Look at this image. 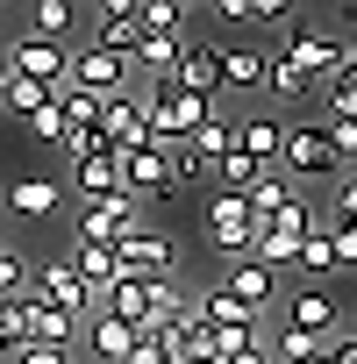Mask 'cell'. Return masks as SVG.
<instances>
[{"label":"cell","mask_w":357,"mask_h":364,"mask_svg":"<svg viewBox=\"0 0 357 364\" xmlns=\"http://www.w3.org/2000/svg\"><path fill=\"white\" fill-rule=\"evenodd\" d=\"M143 100H150V143H193L215 122V100H201L186 86H143Z\"/></svg>","instance_id":"cell-1"},{"label":"cell","mask_w":357,"mask_h":364,"mask_svg":"<svg viewBox=\"0 0 357 364\" xmlns=\"http://www.w3.org/2000/svg\"><path fill=\"white\" fill-rule=\"evenodd\" d=\"M136 229H150V222H143V200H136L129 186H122L114 200H93V208L72 215V243H100V250H122Z\"/></svg>","instance_id":"cell-2"},{"label":"cell","mask_w":357,"mask_h":364,"mask_svg":"<svg viewBox=\"0 0 357 364\" xmlns=\"http://www.w3.org/2000/svg\"><path fill=\"white\" fill-rule=\"evenodd\" d=\"M72 86H79V93H100V100H122V93H136L143 79H136V58H122V50H107V43H79V50H72Z\"/></svg>","instance_id":"cell-3"},{"label":"cell","mask_w":357,"mask_h":364,"mask_svg":"<svg viewBox=\"0 0 357 364\" xmlns=\"http://www.w3.org/2000/svg\"><path fill=\"white\" fill-rule=\"evenodd\" d=\"M0 58H8L15 79H36L50 93L72 86V43H50V36H15V43H0Z\"/></svg>","instance_id":"cell-4"},{"label":"cell","mask_w":357,"mask_h":364,"mask_svg":"<svg viewBox=\"0 0 357 364\" xmlns=\"http://www.w3.org/2000/svg\"><path fill=\"white\" fill-rule=\"evenodd\" d=\"M279 164L293 178H343V157H336L329 122H286V157Z\"/></svg>","instance_id":"cell-5"},{"label":"cell","mask_w":357,"mask_h":364,"mask_svg":"<svg viewBox=\"0 0 357 364\" xmlns=\"http://www.w3.org/2000/svg\"><path fill=\"white\" fill-rule=\"evenodd\" d=\"M201 222H208V243H215L229 264L257 250V215H250V200H243V193H215Z\"/></svg>","instance_id":"cell-6"},{"label":"cell","mask_w":357,"mask_h":364,"mask_svg":"<svg viewBox=\"0 0 357 364\" xmlns=\"http://www.w3.org/2000/svg\"><path fill=\"white\" fill-rule=\"evenodd\" d=\"M143 36H150L143 0H100V8L86 15V43H107V50H122V58H136Z\"/></svg>","instance_id":"cell-7"},{"label":"cell","mask_w":357,"mask_h":364,"mask_svg":"<svg viewBox=\"0 0 357 364\" xmlns=\"http://www.w3.org/2000/svg\"><path fill=\"white\" fill-rule=\"evenodd\" d=\"M307 236H314V215H307V200H293V208H286L272 229H257V250H250V257H257L265 272L300 264V243H307Z\"/></svg>","instance_id":"cell-8"},{"label":"cell","mask_w":357,"mask_h":364,"mask_svg":"<svg viewBox=\"0 0 357 364\" xmlns=\"http://www.w3.org/2000/svg\"><path fill=\"white\" fill-rule=\"evenodd\" d=\"M36 300H50V307H58V314H72V321H93V307H100V300H93V286H86L65 257L36 264Z\"/></svg>","instance_id":"cell-9"},{"label":"cell","mask_w":357,"mask_h":364,"mask_svg":"<svg viewBox=\"0 0 357 364\" xmlns=\"http://www.w3.org/2000/svg\"><path fill=\"white\" fill-rule=\"evenodd\" d=\"M171 157H178V143H143V150H122V186H129L136 200L164 193V186H171Z\"/></svg>","instance_id":"cell-10"},{"label":"cell","mask_w":357,"mask_h":364,"mask_svg":"<svg viewBox=\"0 0 357 364\" xmlns=\"http://www.w3.org/2000/svg\"><path fill=\"white\" fill-rule=\"evenodd\" d=\"M222 286H229V293H236V300H243L257 321H265V314H272V300H279V272H265L257 257H236V264H222Z\"/></svg>","instance_id":"cell-11"},{"label":"cell","mask_w":357,"mask_h":364,"mask_svg":"<svg viewBox=\"0 0 357 364\" xmlns=\"http://www.w3.org/2000/svg\"><path fill=\"white\" fill-rule=\"evenodd\" d=\"M100 129H107L114 150H143V143H150V100H143V86L122 93V100H107V122H100Z\"/></svg>","instance_id":"cell-12"},{"label":"cell","mask_w":357,"mask_h":364,"mask_svg":"<svg viewBox=\"0 0 357 364\" xmlns=\"http://www.w3.org/2000/svg\"><path fill=\"white\" fill-rule=\"evenodd\" d=\"M114 257H122L129 279H171V264H178V257H171V236H157V229H136Z\"/></svg>","instance_id":"cell-13"},{"label":"cell","mask_w":357,"mask_h":364,"mask_svg":"<svg viewBox=\"0 0 357 364\" xmlns=\"http://www.w3.org/2000/svg\"><path fill=\"white\" fill-rule=\"evenodd\" d=\"M286 328H307V336H336V328H343V300H336L329 286H307V293H293V307H286Z\"/></svg>","instance_id":"cell-14"},{"label":"cell","mask_w":357,"mask_h":364,"mask_svg":"<svg viewBox=\"0 0 357 364\" xmlns=\"http://www.w3.org/2000/svg\"><path fill=\"white\" fill-rule=\"evenodd\" d=\"M22 321H29V343H43V350H65V357H72V343H79V321H72V314H58L50 300L22 293Z\"/></svg>","instance_id":"cell-15"},{"label":"cell","mask_w":357,"mask_h":364,"mask_svg":"<svg viewBox=\"0 0 357 364\" xmlns=\"http://www.w3.org/2000/svg\"><path fill=\"white\" fill-rule=\"evenodd\" d=\"M72 193L93 208V200H114L122 193V150H100V157H79L72 164Z\"/></svg>","instance_id":"cell-16"},{"label":"cell","mask_w":357,"mask_h":364,"mask_svg":"<svg viewBox=\"0 0 357 364\" xmlns=\"http://www.w3.org/2000/svg\"><path fill=\"white\" fill-rule=\"evenodd\" d=\"M136 343H143V336H136L129 321H114V314L93 307V321H86V357H93V364H129Z\"/></svg>","instance_id":"cell-17"},{"label":"cell","mask_w":357,"mask_h":364,"mask_svg":"<svg viewBox=\"0 0 357 364\" xmlns=\"http://www.w3.org/2000/svg\"><path fill=\"white\" fill-rule=\"evenodd\" d=\"M222 79L243 86V93H250V86H272V50H265L257 36H250V43H222Z\"/></svg>","instance_id":"cell-18"},{"label":"cell","mask_w":357,"mask_h":364,"mask_svg":"<svg viewBox=\"0 0 357 364\" xmlns=\"http://www.w3.org/2000/svg\"><path fill=\"white\" fill-rule=\"evenodd\" d=\"M236 150H250L265 171H279V157H286V122H279V114H250V122H236Z\"/></svg>","instance_id":"cell-19"},{"label":"cell","mask_w":357,"mask_h":364,"mask_svg":"<svg viewBox=\"0 0 357 364\" xmlns=\"http://www.w3.org/2000/svg\"><path fill=\"white\" fill-rule=\"evenodd\" d=\"M65 264L93 286V300H100V293H114V286L129 279V272H122V257H114V250H100V243H72V250H65Z\"/></svg>","instance_id":"cell-20"},{"label":"cell","mask_w":357,"mask_h":364,"mask_svg":"<svg viewBox=\"0 0 357 364\" xmlns=\"http://www.w3.org/2000/svg\"><path fill=\"white\" fill-rule=\"evenodd\" d=\"M193 314H201L215 336H229V328H257V314H250V307H243V300H236L222 279H215L208 293H193Z\"/></svg>","instance_id":"cell-21"},{"label":"cell","mask_w":357,"mask_h":364,"mask_svg":"<svg viewBox=\"0 0 357 364\" xmlns=\"http://www.w3.org/2000/svg\"><path fill=\"white\" fill-rule=\"evenodd\" d=\"M178 86L186 93H201V100H215L229 79H222V43H193L186 50V65H178Z\"/></svg>","instance_id":"cell-22"},{"label":"cell","mask_w":357,"mask_h":364,"mask_svg":"<svg viewBox=\"0 0 357 364\" xmlns=\"http://www.w3.org/2000/svg\"><path fill=\"white\" fill-rule=\"evenodd\" d=\"M58 200H65V186H58V178H15V186H8V208H15L22 222L58 215Z\"/></svg>","instance_id":"cell-23"},{"label":"cell","mask_w":357,"mask_h":364,"mask_svg":"<svg viewBox=\"0 0 357 364\" xmlns=\"http://www.w3.org/2000/svg\"><path fill=\"white\" fill-rule=\"evenodd\" d=\"M100 314H114V321H129L143 336V321H150V279H122L114 293H100Z\"/></svg>","instance_id":"cell-24"},{"label":"cell","mask_w":357,"mask_h":364,"mask_svg":"<svg viewBox=\"0 0 357 364\" xmlns=\"http://www.w3.org/2000/svg\"><path fill=\"white\" fill-rule=\"evenodd\" d=\"M215 22H222V29H279L286 8H279V0H222Z\"/></svg>","instance_id":"cell-25"},{"label":"cell","mask_w":357,"mask_h":364,"mask_svg":"<svg viewBox=\"0 0 357 364\" xmlns=\"http://www.w3.org/2000/svg\"><path fill=\"white\" fill-rule=\"evenodd\" d=\"M243 200H250V215H257V229H272V222H279V215H286V208H293L300 193L286 186V178H279V171H265V178H257V186L243 193Z\"/></svg>","instance_id":"cell-26"},{"label":"cell","mask_w":357,"mask_h":364,"mask_svg":"<svg viewBox=\"0 0 357 364\" xmlns=\"http://www.w3.org/2000/svg\"><path fill=\"white\" fill-rule=\"evenodd\" d=\"M293 272H307V279H336L343 264H336V236H329V222H314V236L300 243V264Z\"/></svg>","instance_id":"cell-27"},{"label":"cell","mask_w":357,"mask_h":364,"mask_svg":"<svg viewBox=\"0 0 357 364\" xmlns=\"http://www.w3.org/2000/svg\"><path fill=\"white\" fill-rule=\"evenodd\" d=\"M314 357H329V336H307V328L272 336V364H314Z\"/></svg>","instance_id":"cell-28"},{"label":"cell","mask_w":357,"mask_h":364,"mask_svg":"<svg viewBox=\"0 0 357 364\" xmlns=\"http://www.w3.org/2000/svg\"><path fill=\"white\" fill-rule=\"evenodd\" d=\"M72 22H79V8H72V0H36V8H29V36L65 43V36H72Z\"/></svg>","instance_id":"cell-29"},{"label":"cell","mask_w":357,"mask_h":364,"mask_svg":"<svg viewBox=\"0 0 357 364\" xmlns=\"http://www.w3.org/2000/svg\"><path fill=\"white\" fill-rule=\"evenodd\" d=\"M50 100H58L50 86H36V79H15V86H8V100H0V114H22V122H29V114H43Z\"/></svg>","instance_id":"cell-30"},{"label":"cell","mask_w":357,"mask_h":364,"mask_svg":"<svg viewBox=\"0 0 357 364\" xmlns=\"http://www.w3.org/2000/svg\"><path fill=\"white\" fill-rule=\"evenodd\" d=\"M22 286H36L29 257H22L15 243H0V300H22Z\"/></svg>","instance_id":"cell-31"},{"label":"cell","mask_w":357,"mask_h":364,"mask_svg":"<svg viewBox=\"0 0 357 364\" xmlns=\"http://www.w3.org/2000/svg\"><path fill=\"white\" fill-rule=\"evenodd\" d=\"M65 122H72V129H100V122H107V100H100V93L65 86Z\"/></svg>","instance_id":"cell-32"},{"label":"cell","mask_w":357,"mask_h":364,"mask_svg":"<svg viewBox=\"0 0 357 364\" xmlns=\"http://www.w3.org/2000/svg\"><path fill=\"white\" fill-rule=\"evenodd\" d=\"M186 150H201V157H208V164H215V171H222V157H229V150H236V129H229V122H222V114H215V122H208V129H201V136H193V143H186Z\"/></svg>","instance_id":"cell-33"},{"label":"cell","mask_w":357,"mask_h":364,"mask_svg":"<svg viewBox=\"0 0 357 364\" xmlns=\"http://www.w3.org/2000/svg\"><path fill=\"white\" fill-rule=\"evenodd\" d=\"M29 350V321H22V300H0V357H22Z\"/></svg>","instance_id":"cell-34"},{"label":"cell","mask_w":357,"mask_h":364,"mask_svg":"<svg viewBox=\"0 0 357 364\" xmlns=\"http://www.w3.org/2000/svg\"><path fill=\"white\" fill-rule=\"evenodd\" d=\"M171 186H215V164H208L201 150L178 143V157H171Z\"/></svg>","instance_id":"cell-35"},{"label":"cell","mask_w":357,"mask_h":364,"mask_svg":"<svg viewBox=\"0 0 357 364\" xmlns=\"http://www.w3.org/2000/svg\"><path fill=\"white\" fill-rule=\"evenodd\" d=\"M29 136H36V143H58V150H65V136H72V122H65V93H58V100H50L43 114H29Z\"/></svg>","instance_id":"cell-36"},{"label":"cell","mask_w":357,"mask_h":364,"mask_svg":"<svg viewBox=\"0 0 357 364\" xmlns=\"http://www.w3.org/2000/svg\"><path fill=\"white\" fill-rule=\"evenodd\" d=\"M186 15H193V8H178V0H143V22H150V29L186 36Z\"/></svg>","instance_id":"cell-37"},{"label":"cell","mask_w":357,"mask_h":364,"mask_svg":"<svg viewBox=\"0 0 357 364\" xmlns=\"http://www.w3.org/2000/svg\"><path fill=\"white\" fill-rule=\"evenodd\" d=\"M272 93H279V100H286V107H293V100H307V93H314V86H307V79H300V72H293V65H279V58H272Z\"/></svg>","instance_id":"cell-38"},{"label":"cell","mask_w":357,"mask_h":364,"mask_svg":"<svg viewBox=\"0 0 357 364\" xmlns=\"http://www.w3.org/2000/svg\"><path fill=\"white\" fill-rule=\"evenodd\" d=\"M321 100H329V122H357V86H350V79L321 86Z\"/></svg>","instance_id":"cell-39"},{"label":"cell","mask_w":357,"mask_h":364,"mask_svg":"<svg viewBox=\"0 0 357 364\" xmlns=\"http://www.w3.org/2000/svg\"><path fill=\"white\" fill-rule=\"evenodd\" d=\"M329 222H350V229H357V171L336 178V208H329Z\"/></svg>","instance_id":"cell-40"},{"label":"cell","mask_w":357,"mask_h":364,"mask_svg":"<svg viewBox=\"0 0 357 364\" xmlns=\"http://www.w3.org/2000/svg\"><path fill=\"white\" fill-rule=\"evenodd\" d=\"M329 236H336V264L357 272V229H350V222H329Z\"/></svg>","instance_id":"cell-41"},{"label":"cell","mask_w":357,"mask_h":364,"mask_svg":"<svg viewBox=\"0 0 357 364\" xmlns=\"http://www.w3.org/2000/svg\"><path fill=\"white\" fill-rule=\"evenodd\" d=\"M329 136H336V157L357 164V122H329Z\"/></svg>","instance_id":"cell-42"},{"label":"cell","mask_w":357,"mask_h":364,"mask_svg":"<svg viewBox=\"0 0 357 364\" xmlns=\"http://www.w3.org/2000/svg\"><path fill=\"white\" fill-rule=\"evenodd\" d=\"M329 364H357V328H336L329 336Z\"/></svg>","instance_id":"cell-43"},{"label":"cell","mask_w":357,"mask_h":364,"mask_svg":"<svg viewBox=\"0 0 357 364\" xmlns=\"http://www.w3.org/2000/svg\"><path fill=\"white\" fill-rule=\"evenodd\" d=\"M129 364H171V350H164V343H157V336H143V343H136V350H129Z\"/></svg>","instance_id":"cell-44"},{"label":"cell","mask_w":357,"mask_h":364,"mask_svg":"<svg viewBox=\"0 0 357 364\" xmlns=\"http://www.w3.org/2000/svg\"><path fill=\"white\" fill-rule=\"evenodd\" d=\"M15 364H72V357H65V350H43V343H29Z\"/></svg>","instance_id":"cell-45"},{"label":"cell","mask_w":357,"mask_h":364,"mask_svg":"<svg viewBox=\"0 0 357 364\" xmlns=\"http://www.w3.org/2000/svg\"><path fill=\"white\" fill-rule=\"evenodd\" d=\"M8 86H15V72H8V58H0V100H8Z\"/></svg>","instance_id":"cell-46"},{"label":"cell","mask_w":357,"mask_h":364,"mask_svg":"<svg viewBox=\"0 0 357 364\" xmlns=\"http://www.w3.org/2000/svg\"><path fill=\"white\" fill-rule=\"evenodd\" d=\"M350 86H357V43H350Z\"/></svg>","instance_id":"cell-47"},{"label":"cell","mask_w":357,"mask_h":364,"mask_svg":"<svg viewBox=\"0 0 357 364\" xmlns=\"http://www.w3.org/2000/svg\"><path fill=\"white\" fill-rule=\"evenodd\" d=\"M72 364H93V357H86V350H72Z\"/></svg>","instance_id":"cell-48"},{"label":"cell","mask_w":357,"mask_h":364,"mask_svg":"<svg viewBox=\"0 0 357 364\" xmlns=\"http://www.w3.org/2000/svg\"><path fill=\"white\" fill-rule=\"evenodd\" d=\"M314 364H329V357H314Z\"/></svg>","instance_id":"cell-49"},{"label":"cell","mask_w":357,"mask_h":364,"mask_svg":"<svg viewBox=\"0 0 357 364\" xmlns=\"http://www.w3.org/2000/svg\"><path fill=\"white\" fill-rule=\"evenodd\" d=\"M0 243H8V236H0Z\"/></svg>","instance_id":"cell-50"}]
</instances>
